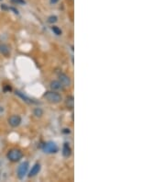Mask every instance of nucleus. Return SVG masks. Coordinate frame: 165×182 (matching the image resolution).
<instances>
[{"label":"nucleus","mask_w":165,"mask_h":182,"mask_svg":"<svg viewBox=\"0 0 165 182\" xmlns=\"http://www.w3.org/2000/svg\"><path fill=\"white\" fill-rule=\"evenodd\" d=\"M59 79H60V82H61V84L65 87H69L71 86V79L70 77L67 76V74H59Z\"/></svg>","instance_id":"obj_6"},{"label":"nucleus","mask_w":165,"mask_h":182,"mask_svg":"<svg viewBox=\"0 0 165 182\" xmlns=\"http://www.w3.org/2000/svg\"><path fill=\"white\" fill-rule=\"evenodd\" d=\"M50 86H51V88H52L53 91L60 90V89H62V85L61 84V82H60V81H57V80L52 81Z\"/></svg>","instance_id":"obj_11"},{"label":"nucleus","mask_w":165,"mask_h":182,"mask_svg":"<svg viewBox=\"0 0 165 182\" xmlns=\"http://www.w3.org/2000/svg\"><path fill=\"white\" fill-rule=\"evenodd\" d=\"M45 98H46V100L50 103H52V104H57V103H59L62 101V96L59 94V93H57L55 92V91H47V92L44 94L43 96Z\"/></svg>","instance_id":"obj_1"},{"label":"nucleus","mask_w":165,"mask_h":182,"mask_svg":"<svg viewBox=\"0 0 165 182\" xmlns=\"http://www.w3.org/2000/svg\"><path fill=\"white\" fill-rule=\"evenodd\" d=\"M0 1H1V0H0Z\"/></svg>","instance_id":"obj_18"},{"label":"nucleus","mask_w":165,"mask_h":182,"mask_svg":"<svg viewBox=\"0 0 165 182\" xmlns=\"http://www.w3.org/2000/svg\"><path fill=\"white\" fill-rule=\"evenodd\" d=\"M22 152L19 150V149H11V150L8 151V153L6 154V157L7 159L11 161V162H18L22 158Z\"/></svg>","instance_id":"obj_2"},{"label":"nucleus","mask_w":165,"mask_h":182,"mask_svg":"<svg viewBox=\"0 0 165 182\" xmlns=\"http://www.w3.org/2000/svg\"><path fill=\"white\" fill-rule=\"evenodd\" d=\"M62 155L65 157H69L72 155V149L69 145V144H63V148H62Z\"/></svg>","instance_id":"obj_9"},{"label":"nucleus","mask_w":165,"mask_h":182,"mask_svg":"<svg viewBox=\"0 0 165 182\" xmlns=\"http://www.w3.org/2000/svg\"><path fill=\"white\" fill-rule=\"evenodd\" d=\"M13 3H16V4H19V5H25L26 2L24 1V0H11Z\"/></svg>","instance_id":"obj_16"},{"label":"nucleus","mask_w":165,"mask_h":182,"mask_svg":"<svg viewBox=\"0 0 165 182\" xmlns=\"http://www.w3.org/2000/svg\"><path fill=\"white\" fill-rule=\"evenodd\" d=\"M8 123L11 127H18L21 123V118L19 115H12L11 117L8 118Z\"/></svg>","instance_id":"obj_5"},{"label":"nucleus","mask_w":165,"mask_h":182,"mask_svg":"<svg viewBox=\"0 0 165 182\" xmlns=\"http://www.w3.org/2000/svg\"><path fill=\"white\" fill-rule=\"evenodd\" d=\"M58 1H59V0H51V3L52 4H56Z\"/></svg>","instance_id":"obj_17"},{"label":"nucleus","mask_w":165,"mask_h":182,"mask_svg":"<svg viewBox=\"0 0 165 182\" xmlns=\"http://www.w3.org/2000/svg\"><path fill=\"white\" fill-rule=\"evenodd\" d=\"M52 31L55 33L56 35H61L62 34V30L58 28V27H56V26H53V27H52Z\"/></svg>","instance_id":"obj_15"},{"label":"nucleus","mask_w":165,"mask_h":182,"mask_svg":"<svg viewBox=\"0 0 165 182\" xmlns=\"http://www.w3.org/2000/svg\"><path fill=\"white\" fill-rule=\"evenodd\" d=\"M39 171H40V165H39V164H35V165L32 167V168H31V170H30V172H29V177L31 178V177L36 176L37 174H39Z\"/></svg>","instance_id":"obj_7"},{"label":"nucleus","mask_w":165,"mask_h":182,"mask_svg":"<svg viewBox=\"0 0 165 182\" xmlns=\"http://www.w3.org/2000/svg\"><path fill=\"white\" fill-rule=\"evenodd\" d=\"M57 20H58V18L56 16H51V17H49L48 18V22L49 23H55V22H57Z\"/></svg>","instance_id":"obj_14"},{"label":"nucleus","mask_w":165,"mask_h":182,"mask_svg":"<svg viewBox=\"0 0 165 182\" xmlns=\"http://www.w3.org/2000/svg\"><path fill=\"white\" fill-rule=\"evenodd\" d=\"M29 167V162H23L19 165L18 170H16V174H18L19 178H20V179L24 178V177L26 176V174L28 172Z\"/></svg>","instance_id":"obj_3"},{"label":"nucleus","mask_w":165,"mask_h":182,"mask_svg":"<svg viewBox=\"0 0 165 182\" xmlns=\"http://www.w3.org/2000/svg\"><path fill=\"white\" fill-rule=\"evenodd\" d=\"M0 53L5 55V56H8L10 53L9 51V47H8L6 44H0Z\"/></svg>","instance_id":"obj_10"},{"label":"nucleus","mask_w":165,"mask_h":182,"mask_svg":"<svg viewBox=\"0 0 165 182\" xmlns=\"http://www.w3.org/2000/svg\"><path fill=\"white\" fill-rule=\"evenodd\" d=\"M33 112H34V115L36 116V117H41V116L43 115V110H41L40 108H36Z\"/></svg>","instance_id":"obj_13"},{"label":"nucleus","mask_w":165,"mask_h":182,"mask_svg":"<svg viewBox=\"0 0 165 182\" xmlns=\"http://www.w3.org/2000/svg\"><path fill=\"white\" fill-rule=\"evenodd\" d=\"M58 146L53 142H48L43 145V151L47 154H55L58 152Z\"/></svg>","instance_id":"obj_4"},{"label":"nucleus","mask_w":165,"mask_h":182,"mask_svg":"<svg viewBox=\"0 0 165 182\" xmlns=\"http://www.w3.org/2000/svg\"><path fill=\"white\" fill-rule=\"evenodd\" d=\"M16 95H18V96H19V97H20L22 99H24L25 101H27V102H29V103H32V102H33L32 100H30V99H29L28 97H26L25 95H23L21 92H19V91H16Z\"/></svg>","instance_id":"obj_12"},{"label":"nucleus","mask_w":165,"mask_h":182,"mask_svg":"<svg viewBox=\"0 0 165 182\" xmlns=\"http://www.w3.org/2000/svg\"><path fill=\"white\" fill-rule=\"evenodd\" d=\"M65 105L70 110H72L74 107V98L72 96H68L65 99Z\"/></svg>","instance_id":"obj_8"}]
</instances>
